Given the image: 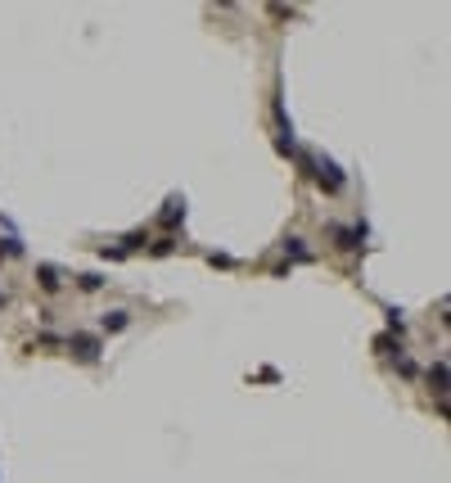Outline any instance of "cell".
<instances>
[{
	"mask_svg": "<svg viewBox=\"0 0 451 483\" xmlns=\"http://www.w3.org/2000/svg\"><path fill=\"white\" fill-rule=\"evenodd\" d=\"M312 176L321 181L325 194H339V190H343V172H339V163H330V158H316V163H312Z\"/></svg>",
	"mask_w": 451,
	"mask_h": 483,
	"instance_id": "1",
	"label": "cell"
},
{
	"mask_svg": "<svg viewBox=\"0 0 451 483\" xmlns=\"http://www.w3.org/2000/svg\"><path fill=\"white\" fill-rule=\"evenodd\" d=\"M68 353L77 357V362H100L104 344H100L95 335H72V339H68Z\"/></svg>",
	"mask_w": 451,
	"mask_h": 483,
	"instance_id": "2",
	"label": "cell"
},
{
	"mask_svg": "<svg viewBox=\"0 0 451 483\" xmlns=\"http://www.w3.org/2000/svg\"><path fill=\"white\" fill-rule=\"evenodd\" d=\"M181 222H185V194H171L167 204H162V226H167V231H176Z\"/></svg>",
	"mask_w": 451,
	"mask_h": 483,
	"instance_id": "3",
	"label": "cell"
},
{
	"mask_svg": "<svg viewBox=\"0 0 451 483\" xmlns=\"http://www.w3.org/2000/svg\"><path fill=\"white\" fill-rule=\"evenodd\" d=\"M36 280H41L45 293H59V289H63V271L50 267V262H41V267H36Z\"/></svg>",
	"mask_w": 451,
	"mask_h": 483,
	"instance_id": "4",
	"label": "cell"
},
{
	"mask_svg": "<svg viewBox=\"0 0 451 483\" xmlns=\"http://www.w3.org/2000/svg\"><path fill=\"white\" fill-rule=\"evenodd\" d=\"M425 380H429V388H434L438 397H447V357H438L434 366L425 371Z\"/></svg>",
	"mask_w": 451,
	"mask_h": 483,
	"instance_id": "5",
	"label": "cell"
},
{
	"mask_svg": "<svg viewBox=\"0 0 451 483\" xmlns=\"http://www.w3.org/2000/svg\"><path fill=\"white\" fill-rule=\"evenodd\" d=\"M127 325H131V316H127L122 307H113V312H104V316H100V330H104V335H118V330H127Z\"/></svg>",
	"mask_w": 451,
	"mask_h": 483,
	"instance_id": "6",
	"label": "cell"
},
{
	"mask_svg": "<svg viewBox=\"0 0 451 483\" xmlns=\"http://www.w3.org/2000/svg\"><path fill=\"white\" fill-rule=\"evenodd\" d=\"M284 253H289V258H298V262H312V253H307V244L298 240V235H289V240H284Z\"/></svg>",
	"mask_w": 451,
	"mask_h": 483,
	"instance_id": "7",
	"label": "cell"
},
{
	"mask_svg": "<svg viewBox=\"0 0 451 483\" xmlns=\"http://www.w3.org/2000/svg\"><path fill=\"white\" fill-rule=\"evenodd\" d=\"M0 258H23V240H18V235H5V240H0Z\"/></svg>",
	"mask_w": 451,
	"mask_h": 483,
	"instance_id": "8",
	"label": "cell"
},
{
	"mask_svg": "<svg viewBox=\"0 0 451 483\" xmlns=\"http://www.w3.org/2000/svg\"><path fill=\"white\" fill-rule=\"evenodd\" d=\"M145 244H149V235H145V231H131L127 240L118 244V249H122V253H136V249H145Z\"/></svg>",
	"mask_w": 451,
	"mask_h": 483,
	"instance_id": "9",
	"label": "cell"
},
{
	"mask_svg": "<svg viewBox=\"0 0 451 483\" xmlns=\"http://www.w3.org/2000/svg\"><path fill=\"white\" fill-rule=\"evenodd\" d=\"M388 330H392V335H397V339L406 335V316H402L397 307H388Z\"/></svg>",
	"mask_w": 451,
	"mask_h": 483,
	"instance_id": "10",
	"label": "cell"
},
{
	"mask_svg": "<svg viewBox=\"0 0 451 483\" xmlns=\"http://www.w3.org/2000/svg\"><path fill=\"white\" fill-rule=\"evenodd\" d=\"M392 362H397V371L406 375V380H415V362H411V357L402 353V348H397V357H392Z\"/></svg>",
	"mask_w": 451,
	"mask_h": 483,
	"instance_id": "11",
	"label": "cell"
},
{
	"mask_svg": "<svg viewBox=\"0 0 451 483\" xmlns=\"http://www.w3.org/2000/svg\"><path fill=\"white\" fill-rule=\"evenodd\" d=\"M77 285L91 293V289H100V285H104V276H100V271H86V276H77Z\"/></svg>",
	"mask_w": 451,
	"mask_h": 483,
	"instance_id": "12",
	"label": "cell"
},
{
	"mask_svg": "<svg viewBox=\"0 0 451 483\" xmlns=\"http://www.w3.org/2000/svg\"><path fill=\"white\" fill-rule=\"evenodd\" d=\"M171 249H176V240H171V235H167V240H158V244H153V249H149V253H153V258H167V253H171Z\"/></svg>",
	"mask_w": 451,
	"mask_h": 483,
	"instance_id": "13",
	"label": "cell"
},
{
	"mask_svg": "<svg viewBox=\"0 0 451 483\" xmlns=\"http://www.w3.org/2000/svg\"><path fill=\"white\" fill-rule=\"evenodd\" d=\"M0 307H5V289H0Z\"/></svg>",
	"mask_w": 451,
	"mask_h": 483,
	"instance_id": "14",
	"label": "cell"
}]
</instances>
